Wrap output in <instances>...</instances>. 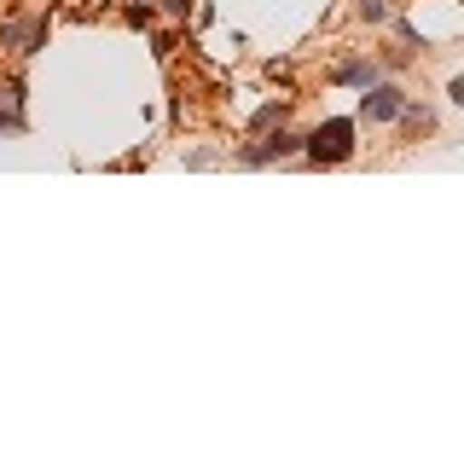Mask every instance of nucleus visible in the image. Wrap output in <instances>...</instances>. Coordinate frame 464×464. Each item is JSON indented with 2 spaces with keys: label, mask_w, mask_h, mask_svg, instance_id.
<instances>
[{
  "label": "nucleus",
  "mask_w": 464,
  "mask_h": 464,
  "mask_svg": "<svg viewBox=\"0 0 464 464\" xmlns=\"http://www.w3.org/2000/svg\"><path fill=\"white\" fill-rule=\"evenodd\" d=\"M406 93H412V87H401L395 76H377L372 87H360V116H354V122L395 128V116H401V105H406Z\"/></svg>",
  "instance_id": "obj_4"
},
{
  "label": "nucleus",
  "mask_w": 464,
  "mask_h": 464,
  "mask_svg": "<svg viewBox=\"0 0 464 464\" xmlns=\"http://www.w3.org/2000/svg\"><path fill=\"white\" fill-rule=\"evenodd\" d=\"M354 18L372 24V29H389V18H395V0H354Z\"/></svg>",
  "instance_id": "obj_9"
},
{
  "label": "nucleus",
  "mask_w": 464,
  "mask_h": 464,
  "mask_svg": "<svg viewBox=\"0 0 464 464\" xmlns=\"http://www.w3.org/2000/svg\"><path fill=\"white\" fill-rule=\"evenodd\" d=\"M395 128H401V140H435V128H441V111L424 105L418 93H406V105L395 116Z\"/></svg>",
  "instance_id": "obj_6"
},
{
  "label": "nucleus",
  "mask_w": 464,
  "mask_h": 464,
  "mask_svg": "<svg viewBox=\"0 0 464 464\" xmlns=\"http://www.w3.org/2000/svg\"><path fill=\"white\" fill-rule=\"evenodd\" d=\"M41 47H47V12H6L0 18V53L6 58H35Z\"/></svg>",
  "instance_id": "obj_3"
},
{
  "label": "nucleus",
  "mask_w": 464,
  "mask_h": 464,
  "mask_svg": "<svg viewBox=\"0 0 464 464\" xmlns=\"http://www.w3.org/2000/svg\"><path fill=\"white\" fill-rule=\"evenodd\" d=\"M151 6H157V12H169V18H186L198 0H151Z\"/></svg>",
  "instance_id": "obj_13"
},
{
  "label": "nucleus",
  "mask_w": 464,
  "mask_h": 464,
  "mask_svg": "<svg viewBox=\"0 0 464 464\" xmlns=\"http://www.w3.org/2000/svg\"><path fill=\"white\" fill-rule=\"evenodd\" d=\"M180 163H186V169H221V163H227V151H221V145H192Z\"/></svg>",
  "instance_id": "obj_10"
},
{
  "label": "nucleus",
  "mask_w": 464,
  "mask_h": 464,
  "mask_svg": "<svg viewBox=\"0 0 464 464\" xmlns=\"http://www.w3.org/2000/svg\"><path fill=\"white\" fill-rule=\"evenodd\" d=\"M296 70H290V58H267V82H290Z\"/></svg>",
  "instance_id": "obj_14"
},
{
  "label": "nucleus",
  "mask_w": 464,
  "mask_h": 464,
  "mask_svg": "<svg viewBox=\"0 0 464 464\" xmlns=\"http://www.w3.org/2000/svg\"><path fill=\"white\" fill-rule=\"evenodd\" d=\"M279 122H290V93H285V99L273 93L267 105H256V111H250V122H244V128H250V134H267V128H279Z\"/></svg>",
  "instance_id": "obj_7"
},
{
  "label": "nucleus",
  "mask_w": 464,
  "mask_h": 464,
  "mask_svg": "<svg viewBox=\"0 0 464 464\" xmlns=\"http://www.w3.org/2000/svg\"><path fill=\"white\" fill-rule=\"evenodd\" d=\"M377 76H389V70H383V58H377V53H343L337 64L325 70V82H331V87H348V93L372 87Z\"/></svg>",
  "instance_id": "obj_5"
},
{
  "label": "nucleus",
  "mask_w": 464,
  "mask_h": 464,
  "mask_svg": "<svg viewBox=\"0 0 464 464\" xmlns=\"http://www.w3.org/2000/svg\"><path fill=\"white\" fill-rule=\"evenodd\" d=\"M447 105L464 111V70H459V76H447Z\"/></svg>",
  "instance_id": "obj_15"
},
{
  "label": "nucleus",
  "mask_w": 464,
  "mask_h": 464,
  "mask_svg": "<svg viewBox=\"0 0 464 464\" xmlns=\"http://www.w3.org/2000/svg\"><path fill=\"white\" fill-rule=\"evenodd\" d=\"M302 128H290V122H279V128H267V134H250L232 151V163L238 169H273V163H296L302 157Z\"/></svg>",
  "instance_id": "obj_2"
},
{
  "label": "nucleus",
  "mask_w": 464,
  "mask_h": 464,
  "mask_svg": "<svg viewBox=\"0 0 464 464\" xmlns=\"http://www.w3.org/2000/svg\"><path fill=\"white\" fill-rule=\"evenodd\" d=\"M24 128H29L24 105H6V99H0V134H24Z\"/></svg>",
  "instance_id": "obj_11"
},
{
  "label": "nucleus",
  "mask_w": 464,
  "mask_h": 464,
  "mask_svg": "<svg viewBox=\"0 0 464 464\" xmlns=\"http://www.w3.org/2000/svg\"><path fill=\"white\" fill-rule=\"evenodd\" d=\"M389 29H395V35H401V47L406 53H430V41H424V29H418L412 18H406V12L395 6V18H389Z\"/></svg>",
  "instance_id": "obj_8"
},
{
  "label": "nucleus",
  "mask_w": 464,
  "mask_h": 464,
  "mask_svg": "<svg viewBox=\"0 0 464 464\" xmlns=\"http://www.w3.org/2000/svg\"><path fill=\"white\" fill-rule=\"evenodd\" d=\"M122 18L134 24V29H151L157 24V6H151V0H134V6H122Z\"/></svg>",
  "instance_id": "obj_12"
},
{
  "label": "nucleus",
  "mask_w": 464,
  "mask_h": 464,
  "mask_svg": "<svg viewBox=\"0 0 464 464\" xmlns=\"http://www.w3.org/2000/svg\"><path fill=\"white\" fill-rule=\"evenodd\" d=\"M360 122L354 116H325L319 128H308V140H302V163H314V169H337L348 163V157L360 151Z\"/></svg>",
  "instance_id": "obj_1"
}]
</instances>
